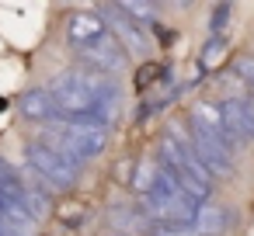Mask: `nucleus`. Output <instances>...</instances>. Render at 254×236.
<instances>
[{"label": "nucleus", "mask_w": 254, "mask_h": 236, "mask_svg": "<svg viewBox=\"0 0 254 236\" xmlns=\"http://www.w3.org/2000/svg\"><path fill=\"white\" fill-rule=\"evenodd\" d=\"M66 39L80 52V59L98 73H115L126 66V49L119 46V39L112 35L101 14H91V11L73 14L66 21Z\"/></svg>", "instance_id": "1"}, {"label": "nucleus", "mask_w": 254, "mask_h": 236, "mask_svg": "<svg viewBox=\"0 0 254 236\" xmlns=\"http://www.w3.org/2000/svg\"><path fill=\"white\" fill-rule=\"evenodd\" d=\"M25 160H28V167H32L46 184H53V188H73L77 177H80V163L66 160V156L56 153L49 142H28V146H25Z\"/></svg>", "instance_id": "2"}, {"label": "nucleus", "mask_w": 254, "mask_h": 236, "mask_svg": "<svg viewBox=\"0 0 254 236\" xmlns=\"http://www.w3.org/2000/svg\"><path fill=\"white\" fill-rule=\"evenodd\" d=\"M101 18H105V25L112 28V35L119 39V46H122L126 52H139V56L146 52V35H143V28H139L132 18H126L115 4H112V7H105V14H101Z\"/></svg>", "instance_id": "3"}, {"label": "nucleus", "mask_w": 254, "mask_h": 236, "mask_svg": "<svg viewBox=\"0 0 254 236\" xmlns=\"http://www.w3.org/2000/svg\"><path fill=\"white\" fill-rule=\"evenodd\" d=\"M191 149H195V156L202 160V167L212 177H226L230 174V149L223 142H216V139H209L202 132H191Z\"/></svg>", "instance_id": "4"}, {"label": "nucleus", "mask_w": 254, "mask_h": 236, "mask_svg": "<svg viewBox=\"0 0 254 236\" xmlns=\"http://www.w3.org/2000/svg\"><path fill=\"white\" fill-rule=\"evenodd\" d=\"M219 111H223V125H226V136H230L233 146L254 139V122H251V115H247V108H244V97H230V101H223Z\"/></svg>", "instance_id": "5"}, {"label": "nucleus", "mask_w": 254, "mask_h": 236, "mask_svg": "<svg viewBox=\"0 0 254 236\" xmlns=\"http://www.w3.org/2000/svg\"><path fill=\"white\" fill-rule=\"evenodd\" d=\"M18 111L32 122H53L60 118V104H56V94L46 91V87H35V91H25L21 101H18Z\"/></svg>", "instance_id": "6"}, {"label": "nucleus", "mask_w": 254, "mask_h": 236, "mask_svg": "<svg viewBox=\"0 0 254 236\" xmlns=\"http://www.w3.org/2000/svg\"><path fill=\"white\" fill-rule=\"evenodd\" d=\"M191 132H202V136L223 142L226 149H233V142L226 136V125H223V111L216 104H195L191 108Z\"/></svg>", "instance_id": "7"}, {"label": "nucleus", "mask_w": 254, "mask_h": 236, "mask_svg": "<svg viewBox=\"0 0 254 236\" xmlns=\"http://www.w3.org/2000/svg\"><path fill=\"white\" fill-rule=\"evenodd\" d=\"M226 226H230V212L219 208V205H212V201L198 205L195 222H191V229H195L198 236H219V233H226Z\"/></svg>", "instance_id": "8"}, {"label": "nucleus", "mask_w": 254, "mask_h": 236, "mask_svg": "<svg viewBox=\"0 0 254 236\" xmlns=\"http://www.w3.org/2000/svg\"><path fill=\"white\" fill-rule=\"evenodd\" d=\"M226 49H230V46H226L223 35H219V39H209L205 49H202V70H216V66L226 59Z\"/></svg>", "instance_id": "9"}, {"label": "nucleus", "mask_w": 254, "mask_h": 236, "mask_svg": "<svg viewBox=\"0 0 254 236\" xmlns=\"http://www.w3.org/2000/svg\"><path fill=\"white\" fill-rule=\"evenodd\" d=\"M25 208H28V215L39 222V219L49 215V198H46L42 191H32V188H28V194H25Z\"/></svg>", "instance_id": "10"}, {"label": "nucleus", "mask_w": 254, "mask_h": 236, "mask_svg": "<svg viewBox=\"0 0 254 236\" xmlns=\"http://www.w3.org/2000/svg\"><path fill=\"white\" fill-rule=\"evenodd\" d=\"M230 18H233V7H230V4H219V7L212 11V21H209V28H212V35H216V39H219V32L230 25Z\"/></svg>", "instance_id": "11"}, {"label": "nucleus", "mask_w": 254, "mask_h": 236, "mask_svg": "<svg viewBox=\"0 0 254 236\" xmlns=\"http://www.w3.org/2000/svg\"><path fill=\"white\" fill-rule=\"evenodd\" d=\"M11 181H18V170H14L4 156H0V184H11Z\"/></svg>", "instance_id": "12"}, {"label": "nucleus", "mask_w": 254, "mask_h": 236, "mask_svg": "<svg viewBox=\"0 0 254 236\" xmlns=\"http://www.w3.org/2000/svg\"><path fill=\"white\" fill-rule=\"evenodd\" d=\"M157 236H198L195 229H174V226H157Z\"/></svg>", "instance_id": "13"}]
</instances>
